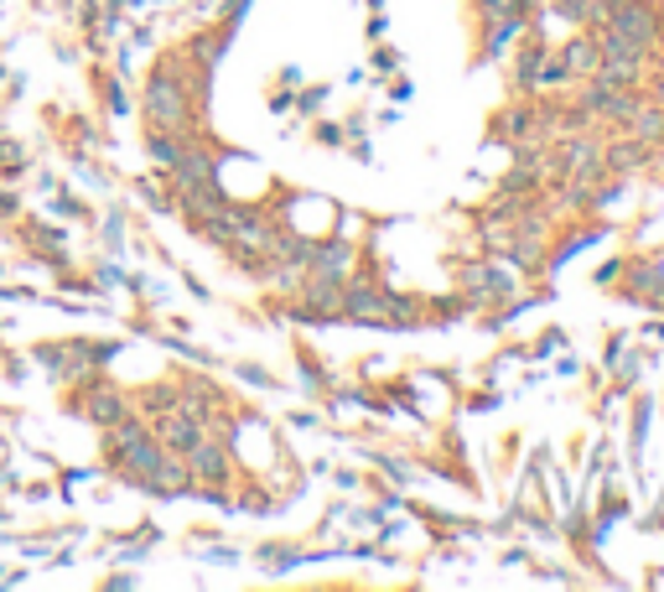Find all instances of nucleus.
<instances>
[{"instance_id": "nucleus-1", "label": "nucleus", "mask_w": 664, "mask_h": 592, "mask_svg": "<svg viewBox=\"0 0 664 592\" xmlns=\"http://www.w3.org/2000/svg\"><path fill=\"white\" fill-rule=\"evenodd\" d=\"M197 84L182 78V73L162 63V68L151 73V84H145V125L151 130H171V136H182L192 141L197 136Z\"/></svg>"}, {"instance_id": "nucleus-2", "label": "nucleus", "mask_w": 664, "mask_h": 592, "mask_svg": "<svg viewBox=\"0 0 664 592\" xmlns=\"http://www.w3.org/2000/svg\"><path fill=\"white\" fill-rule=\"evenodd\" d=\"M337 317H348V323H380V328H416V323H426V317H421V302L395 297V291L363 281V276L343 281V312H337Z\"/></svg>"}, {"instance_id": "nucleus-3", "label": "nucleus", "mask_w": 664, "mask_h": 592, "mask_svg": "<svg viewBox=\"0 0 664 592\" xmlns=\"http://www.w3.org/2000/svg\"><path fill=\"white\" fill-rule=\"evenodd\" d=\"M597 22H602V32H617V37L639 42L649 58L664 42V11L654 0H597Z\"/></svg>"}, {"instance_id": "nucleus-4", "label": "nucleus", "mask_w": 664, "mask_h": 592, "mask_svg": "<svg viewBox=\"0 0 664 592\" xmlns=\"http://www.w3.org/2000/svg\"><path fill=\"white\" fill-rule=\"evenodd\" d=\"M639 104H643L639 89H617V84H608V78H582V95H576V110H582V115L613 119V125H623Z\"/></svg>"}, {"instance_id": "nucleus-5", "label": "nucleus", "mask_w": 664, "mask_h": 592, "mask_svg": "<svg viewBox=\"0 0 664 592\" xmlns=\"http://www.w3.org/2000/svg\"><path fill=\"white\" fill-rule=\"evenodd\" d=\"M214 188H218V151L192 136L188 151H182V162L171 166V192L188 198V192H214Z\"/></svg>"}, {"instance_id": "nucleus-6", "label": "nucleus", "mask_w": 664, "mask_h": 592, "mask_svg": "<svg viewBox=\"0 0 664 592\" xmlns=\"http://www.w3.org/2000/svg\"><path fill=\"white\" fill-rule=\"evenodd\" d=\"M354 265H358L354 239H322V244H311L307 276H322V281H354Z\"/></svg>"}, {"instance_id": "nucleus-7", "label": "nucleus", "mask_w": 664, "mask_h": 592, "mask_svg": "<svg viewBox=\"0 0 664 592\" xmlns=\"http://www.w3.org/2000/svg\"><path fill=\"white\" fill-rule=\"evenodd\" d=\"M203 437H208V421H197V416H188V411H166V416H156V442H162L166 452H177V457H188Z\"/></svg>"}, {"instance_id": "nucleus-8", "label": "nucleus", "mask_w": 664, "mask_h": 592, "mask_svg": "<svg viewBox=\"0 0 664 592\" xmlns=\"http://www.w3.org/2000/svg\"><path fill=\"white\" fill-rule=\"evenodd\" d=\"M78 411H84L94 427H115V421L125 416V411H130V405H125V395H119L115 385L84 379V385H78Z\"/></svg>"}, {"instance_id": "nucleus-9", "label": "nucleus", "mask_w": 664, "mask_h": 592, "mask_svg": "<svg viewBox=\"0 0 664 592\" xmlns=\"http://www.w3.org/2000/svg\"><path fill=\"white\" fill-rule=\"evenodd\" d=\"M162 457H166V448L156 442V431H145L141 442H130V448L119 452L110 468H115L119 478H130V483H145V478L156 474V463H162Z\"/></svg>"}, {"instance_id": "nucleus-10", "label": "nucleus", "mask_w": 664, "mask_h": 592, "mask_svg": "<svg viewBox=\"0 0 664 592\" xmlns=\"http://www.w3.org/2000/svg\"><path fill=\"white\" fill-rule=\"evenodd\" d=\"M188 468H192V478H197V483H229V474H234L229 442H214V437H203V442L188 452Z\"/></svg>"}, {"instance_id": "nucleus-11", "label": "nucleus", "mask_w": 664, "mask_h": 592, "mask_svg": "<svg viewBox=\"0 0 664 592\" xmlns=\"http://www.w3.org/2000/svg\"><path fill=\"white\" fill-rule=\"evenodd\" d=\"M649 156H654V146L634 141V136H623V141L602 146V172H613V177H628V172H649Z\"/></svg>"}, {"instance_id": "nucleus-12", "label": "nucleus", "mask_w": 664, "mask_h": 592, "mask_svg": "<svg viewBox=\"0 0 664 592\" xmlns=\"http://www.w3.org/2000/svg\"><path fill=\"white\" fill-rule=\"evenodd\" d=\"M192 483H197V478H192V468H188V457H177V452H166L162 463H156V474L145 478V489H151V494H166V499H177V494H188Z\"/></svg>"}, {"instance_id": "nucleus-13", "label": "nucleus", "mask_w": 664, "mask_h": 592, "mask_svg": "<svg viewBox=\"0 0 664 592\" xmlns=\"http://www.w3.org/2000/svg\"><path fill=\"white\" fill-rule=\"evenodd\" d=\"M597 58H602V52H597V37H592V32H582V37H571L566 48H561V58H556V63L566 68V78H592Z\"/></svg>"}, {"instance_id": "nucleus-14", "label": "nucleus", "mask_w": 664, "mask_h": 592, "mask_svg": "<svg viewBox=\"0 0 664 592\" xmlns=\"http://www.w3.org/2000/svg\"><path fill=\"white\" fill-rule=\"evenodd\" d=\"M302 307L317 312V317H337L343 312V281H322V276H307V286L296 291Z\"/></svg>"}, {"instance_id": "nucleus-15", "label": "nucleus", "mask_w": 664, "mask_h": 592, "mask_svg": "<svg viewBox=\"0 0 664 592\" xmlns=\"http://www.w3.org/2000/svg\"><path fill=\"white\" fill-rule=\"evenodd\" d=\"M623 130L634 136V141L643 146H664V104H654V99H643L634 115L623 119Z\"/></svg>"}, {"instance_id": "nucleus-16", "label": "nucleus", "mask_w": 664, "mask_h": 592, "mask_svg": "<svg viewBox=\"0 0 664 592\" xmlns=\"http://www.w3.org/2000/svg\"><path fill=\"white\" fill-rule=\"evenodd\" d=\"M514 281L509 276H498L494 265H483V270H468V297L473 302H498V297H509Z\"/></svg>"}, {"instance_id": "nucleus-17", "label": "nucleus", "mask_w": 664, "mask_h": 592, "mask_svg": "<svg viewBox=\"0 0 664 592\" xmlns=\"http://www.w3.org/2000/svg\"><path fill=\"white\" fill-rule=\"evenodd\" d=\"M628 297H634V302H649V307H664V270L660 265H634Z\"/></svg>"}, {"instance_id": "nucleus-18", "label": "nucleus", "mask_w": 664, "mask_h": 592, "mask_svg": "<svg viewBox=\"0 0 664 592\" xmlns=\"http://www.w3.org/2000/svg\"><path fill=\"white\" fill-rule=\"evenodd\" d=\"M141 437H145V421H141V416H130V411H125V416H119L115 427H104V457L115 463L119 452L130 448V442H141Z\"/></svg>"}, {"instance_id": "nucleus-19", "label": "nucleus", "mask_w": 664, "mask_h": 592, "mask_svg": "<svg viewBox=\"0 0 664 592\" xmlns=\"http://www.w3.org/2000/svg\"><path fill=\"white\" fill-rule=\"evenodd\" d=\"M145 151H151L162 166H177L182 162V151H188V141L171 136V130H151V125H145Z\"/></svg>"}, {"instance_id": "nucleus-20", "label": "nucleus", "mask_w": 664, "mask_h": 592, "mask_svg": "<svg viewBox=\"0 0 664 592\" xmlns=\"http://www.w3.org/2000/svg\"><path fill=\"white\" fill-rule=\"evenodd\" d=\"M141 401H145V416L156 421V416H166V411L177 405V385H151V390H145Z\"/></svg>"}, {"instance_id": "nucleus-21", "label": "nucleus", "mask_w": 664, "mask_h": 592, "mask_svg": "<svg viewBox=\"0 0 664 592\" xmlns=\"http://www.w3.org/2000/svg\"><path fill=\"white\" fill-rule=\"evenodd\" d=\"M535 119H540V110H514V115L503 119V136H529Z\"/></svg>"}, {"instance_id": "nucleus-22", "label": "nucleus", "mask_w": 664, "mask_h": 592, "mask_svg": "<svg viewBox=\"0 0 664 592\" xmlns=\"http://www.w3.org/2000/svg\"><path fill=\"white\" fill-rule=\"evenodd\" d=\"M529 0H477V11L483 16H503V11H524Z\"/></svg>"}, {"instance_id": "nucleus-23", "label": "nucleus", "mask_w": 664, "mask_h": 592, "mask_svg": "<svg viewBox=\"0 0 664 592\" xmlns=\"http://www.w3.org/2000/svg\"><path fill=\"white\" fill-rule=\"evenodd\" d=\"M643 95L654 99V104H664V73H649V78H643Z\"/></svg>"}, {"instance_id": "nucleus-24", "label": "nucleus", "mask_w": 664, "mask_h": 592, "mask_svg": "<svg viewBox=\"0 0 664 592\" xmlns=\"http://www.w3.org/2000/svg\"><path fill=\"white\" fill-rule=\"evenodd\" d=\"M16 162H22V151H16L11 141H0V166H16Z\"/></svg>"}]
</instances>
